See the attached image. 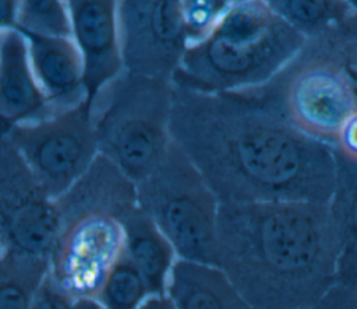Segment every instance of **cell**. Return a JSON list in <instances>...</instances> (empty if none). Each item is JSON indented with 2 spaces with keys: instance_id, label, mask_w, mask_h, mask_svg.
<instances>
[{
  "instance_id": "6da1fadb",
  "label": "cell",
  "mask_w": 357,
  "mask_h": 309,
  "mask_svg": "<svg viewBox=\"0 0 357 309\" xmlns=\"http://www.w3.org/2000/svg\"><path fill=\"white\" fill-rule=\"evenodd\" d=\"M170 135L219 203L332 196L333 146L297 129L265 84L229 92L173 85Z\"/></svg>"
},
{
  "instance_id": "7a4b0ae2",
  "label": "cell",
  "mask_w": 357,
  "mask_h": 309,
  "mask_svg": "<svg viewBox=\"0 0 357 309\" xmlns=\"http://www.w3.org/2000/svg\"><path fill=\"white\" fill-rule=\"evenodd\" d=\"M339 258L329 202L219 203L215 264L254 309H311Z\"/></svg>"
},
{
  "instance_id": "3957f363",
  "label": "cell",
  "mask_w": 357,
  "mask_h": 309,
  "mask_svg": "<svg viewBox=\"0 0 357 309\" xmlns=\"http://www.w3.org/2000/svg\"><path fill=\"white\" fill-rule=\"evenodd\" d=\"M305 40L265 0L231 4L206 38L187 46L172 84L198 92L259 86L291 63Z\"/></svg>"
},
{
  "instance_id": "277c9868",
  "label": "cell",
  "mask_w": 357,
  "mask_h": 309,
  "mask_svg": "<svg viewBox=\"0 0 357 309\" xmlns=\"http://www.w3.org/2000/svg\"><path fill=\"white\" fill-rule=\"evenodd\" d=\"M173 84L121 71L92 103L98 153L135 185L166 154L170 143Z\"/></svg>"
},
{
  "instance_id": "5b68a950",
  "label": "cell",
  "mask_w": 357,
  "mask_h": 309,
  "mask_svg": "<svg viewBox=\"0 0 357 309\" xmlns=\"http://www.w3.org/2000/svg\"><path fill=\"white\" fill-rule=\"evenodd\" d=\"M137 198L177 259L215 264L219 199L173 141L155 170L137 184Z\"/></svg>"
},
{
  "instance_id": "8992f818",
  "label": "cell",
  "mask_w": 357,
  "mask_h": 309,
  "mask_svg": "<svg viewBox=\"0 0 357 309\" xmlns=\"http://www.w3.org/2000/svg\"><path fill=\"white\" fill-rule=\"evenodd\" d=\"M52 199L64 195L98 157L92 106L82 100L39 120L13 127L1 136Z\"/></svg>"
},
{
  "instance_id": "52a82bcc",
  "label": "cell",
  "mask_w": 357,
  "mask_h": 309,
  "mask_svg": "<svg viewBox=\"0 0 357 309\" xmlns=\"http://www.w3.org/2000/svg\"><path fill=\"white\" fill-rule=\"evenodd\" d=\"M49 252V273L74 299L96 298L124 253V228L113 213L86 209L61 214Z\"/></svg>"
},
{
  "instance_id": "ba28073f",
  "label": "cell",
  "mask_w": 357,
  "mask_h": 309,
  "mask_svg": "<svg viewBox=\"0 0 357 309\" xmlns=\"http://www.w3.org/2000/svg\"><path fill=\"white\" fill-rule=\"evenodd\" d=\"M266 85L297 129L331 146L357 111L356 97L342 75L303 50Z\"/></svg>"
},
{
  "instance_id": "9c48e42d",
  "label": "cell",
  "mask_w": 357,
  "mask_h": 309,
  "mask_svg": "<svg viewBox=\"0 0 357 309\" xmlns=\"http://www.w3.org/2000/svg\"><path fill=\"white\" fill-rule=\"evenodd\" d=\"M124 71L172 81L188 46L180 0H117Z\"/></svg>"
},
{
  "instance_id": "30bf717a",
  "label": "cell",
  "mask_w": 357,
  "mask_h": 309,
  "mask_svg": "<svg viewBox=\"0 0 357 309\" xmlns=\"http://www.w3.org/2000/svg\"><path fill=\"white\" fill-rule=\"evenodd\" d=\"M56 200L13 146L0 138V238L3 248L49 256L59 231Z\"/></svg>"
},
{
  "instance_id": "8fae6325",
  "label": "cell",
  "mask_w": 357,
  "mask_h": 309,
  "mask_svg": "<svg viewBox=\"0 0 357 309\" xmlns=\"http://www.w3.org/2000/svg\"><path fill=\"white\" fill-rule=\"evenodd\" d=\"M70 36L84 63V88L92 106L98 93L123 70L117 0H64Z\"/></svg>"
},
{
  "instance_id": "7c38bea8",
  "label": "cell",
  "mask_w": 357,
  "mask_h": 309,
  "mask_svg": "<svg viewBox=\"0 0 357 309\" xmlns=\"http://www.w3.org/2000/svg\"><path fill=\"white\" fill-rule=\"evenodd\" d=\"M54 110L42 90L21 32L10 28L0 38V138L15 125L39 120Z\"/></svg>"
},
{
  "instance_id": "4fadbf2b",
  "label": "cell",
  "mask_w": 357,
  "mask_h": 309,
  "mask_svg": "<svg viewBox=\"0 0 357 309\" xmlns=\"http://www.w3.org/2000/svg\"><path fill=\"white\" fill-rule=\"evenodd\" d=\"M26 42L33 74L52 109L61 110L86 100L84 63L71 36L15 26Z\"/></svg>"
},
{
  "instance_id": "5bb4252c",
  "label": "cell",
  "mask_w": 357,
  "mask_h": 309,
  "mask_svg": "<svg viewBox=\"0 0 357 309\" xmlns=\"http://www.w3.org/2000/svg\"><path fill=\"white\" fill-rule=\"evenodd\" d=\"M166 296L173 309H254L215 264L177 259Z\"/></svg>"
},
{
  "instance_id": "9a60e30c",
  "label": "cell",
  "mask_w": 357,
  "mask_h": 309,
  "mask_svg": "<svg viewBox=\"0 0 357 309\" xmlns=\"http://www.w3.org/2000/svg\"><path fill=\"white\" fill-rule=\"evenodd\" d=\"M124 251L148 284L152 296L166 295L177 255L151 217L137 206L121 219Z\"/></svg>"
},
{
  "instance_id": "2e32d148",
  "label": "cell",
  "mask_w": 357,
  "mask_h": 309,
  "mask_svg": "<svg viewBox=\"0 0 357 309\" xmlns=\"http://www.w3.org/2000/svg\"><path fill=\"white\" fill-rule=\"evenodd\" d=\"M49 273L46 256L0 251V309H29Z\"/></svg>"
},
{
  "instance_id": "e0dca14e",
  "label": "cell",
  "mask_w": 357,
  "mask_h": 309,
  "mask_svg": "<svg viewBox=\"0 0 357 309\" xmlns=\"http://www.w3.org/2000/svg\"><path fill=\"white\" fill-rule=\"evenodd\" d=\"M335 187L329 210L340 244L339 263H343L357 259V161L335 150Z\"/></svg>"
},
{
  "instance_id": "ac0fdd59",
  "label": "cell",
  "mask_w": 357,
  "mask_h": 309,
  "mask_svg": "<svg viewBox=\"0 0 357 309\" xmlns=\"http://www.w3.org/2000/svg\"><path fill=\"white\" fill-rule=\"evenodd\" d=\"M301 50L335 68L347 82L357 102V13L308 38Z\"/></svg>"
},
{
  "instance_id": "d6986e66",
  "label": "cell",
  "mask_w": 357,
  "mask_h": 309,
  "mask_svg": "<svg viewBox=\"0 0 357 309\" xmlns=\"http://www.w3.org/2000/svg\"><path fill=\"white\" fill-rule=\"evenodd\" d=\"M265 3L275 15L307 39L357 13L340 0H265Z\"/></svg>"
},
{
  "instance_id": "ffe728a7",
  "label": "cell",
  "mask_w": 357,
  "mask_h": 309,
  "mask_svg": "<svg viewBox=\"0 0 357 309\" xmlns=\"http://www.w3.org/2000/svg\"><path fill=\"white\" fill-rule=\"evenodd\" d=\"M151 296L146 281L124 251L106 276L96 299L105 309H139Z\"/></svg>"
},
{
  "instance_id": "44dd1931",
  "label": "cell",
  "mask_w": 357,
  "mask_h": 309,
  "mask_svg": "<svg viewBox=\"0 0 357 309\" xmlns=\"http://www.w3.org/2000/svg\"><path fill=\"white\" fill-rule=\"evenodd\" d=\"M18 28L70 36V22L64 0H20Z\"/></svg>"
},
{
  "instance_id": "7402d4cb",
  "label": "cell",
  "mask_w": 357,
  "mask_h": 309,
  "mask_svg": "<svg viewBox=\"0 0 357 309\" xmlns=\"http://www.w3.org/2000/svg\"><path fill=\"white\" fill-rule=\"evenodd\" d=\"M188 45L206 38L230 7L227 0H180Z\"/></svg>"
},
{
  "instance_id": "603a6c76",
  "label": "cell",
  "mask_w": 357,
  "mask_h": 309,
  "mask_svg": "<svg viewBox=\"0 0 357 309\" xmlns=\"http://www.w3.org/2000/svg\"><path fill=\"white\" fill-rule=\"evenodd\" d=\"M74 298L47 273L29 309H71Z\"/></svg>"
},
{
  "instance_id": "cb8c5ba5",
  "label": "cell",
  "mask_w": 357,
  "mask_h": 309,
  "mask_svg": "<svg viewBox=\"0 0 357 309\" xmlns=\"http://www.w3.org/2000/svg\"><path fill=\"white\" fill-rule=\"evenodd\" d=\"M311 309H357V291L335 284Z\"/></svg>"
},
{
  "instance_id": "d4e9b609",
  "label": "cell",
  "mask_w": 357,
  "mask_h": 309,
  "mask_svg": "<svg viewBox=\"0 0 357 309\" xmlns=\"http://www.w3.org/2000/svg\"><path fill=\"white\" fill-rule=\"evenodd\" d=\"M333 148L346 159L357 161V111L343 125Z\"/></svg>"
},
{
  "instance_id": "484cf974",
  "label": "cell",
  "mask_w": 357,
  "mask_h": 309,
  "mask_svg": "<svg viewBox=\"0 0 357 309\" xmlns=\"http://www.w3.org/2000/svg\"><path fill=\"white\" fill-rule=\"evenodd\" d=\"M20 0H0V31L15 28Z\"/></svg>"
},
{
  "instance_id": "4316f807",
  "label": "cell",
  "mask_w": 357,
  "mask_h": 309,
  "mask_svg": "<svg viewBox=\"0 0 357 309\" xmlns=\"http://www.w3.org/2000/svg\"><path fill=\"white\" fill-rule=\"evenodd\" d=\"M336 284H342L357 291V259L339 263Z\"/></svg>"
},
{
  "instance_id": "83f0119b",
  "label": "cell",
  "mask_w": 357,
  "mask_h": 309,
  "mask_svg": "<svg viewBox=\"0 0 357 309\" xmlns=\"http://www.w3.org/2000/svg\"><path fill=\"white\" fill-rule=\"evenodd\" d=\"M139 309H173V305L166 295H162L151 296Z\"/></svg>"
},
{
  "instance_id": "f1b7e54d",
  "label": "cell",
  "mask_w": 357,
  "mask_h": 309,
  "mask_svg": "<svg viewBox=\"0 0 357 309\" xmlns=\"http://www.w3.org/2000/svg\"><path fill=\"white\" fill-rule=\"evenodd\" d=\"M71 309H105L96 298H77L73 302Z\"/></svg>"
},
{
  "instance_id": "f546056e",
  "label": "cell",
  "mask_w": 357,
  "mask_h": 309,
  "mask_svg": "<svg viewBox=\"0 0 357 309\" xmlns=\"http://www.w3.org/2000/svg\"><path fill=\"white\" fill-rule=\"evenodd\" d=\"M340 1L349 4L354 11H357V0H340Z\"/></svg>"
},
{
  "instance_id": "4dcf8cb0",
  "label": "cell",
  "mask_w": 357,
  "mask_h": 309,
  "mask_svg": "<svg viewBox=\"0 0 357 309\" xmlns=\"http://www.w3.org/2000/svg\"><path fill=\"white\" fill-rule=\"evenodd\" d=\"M227 1L231 6V4H237V3H243V1H248V0H227Z\"/></svg>"
},
{
  "instance_id": "1f68e13d",
  "label": "cell",
  "mask_w": 357,
  "mask_h": 309,
  "mask_svg": "<svg viewBox=\"0 0 357 309\" xmlns=\"http://www.w3.org/2000/svg\"><path fill=\"white\" fill-rule=\"evenodd\" d=\"M3 249V242H1V238H0V251Z\"/></svg>"
},
{
  "instance_id": "d6a6232c",
  "label": "cell",
  "mask_w": 357,
  "mask_h": 309,
  "mask_svg": "<svg viewBox=\"0 0 357 309\" xmlns=\"http://www.w3.org/2000/svg\"><path fill=\"white\" fill-rule=\"evenodd\" d=\"M1 32H3V31H0V38H1Z\"/></svg>"
},
{
  "instance_id": "836d02e7",
  "label": "cell",
  "mask_w": 357,
  "mask_h": 309,
  "mask_svg": "<svg viewBox=\"0 0 357 309\" xmlns=\"http://www.w3.org/2000/svg\"><path fill=\"white\" fill-rule=\"evenodd\" d=\"M304 309H308V308H304Z\"/></svg>"
}]
</instances>
